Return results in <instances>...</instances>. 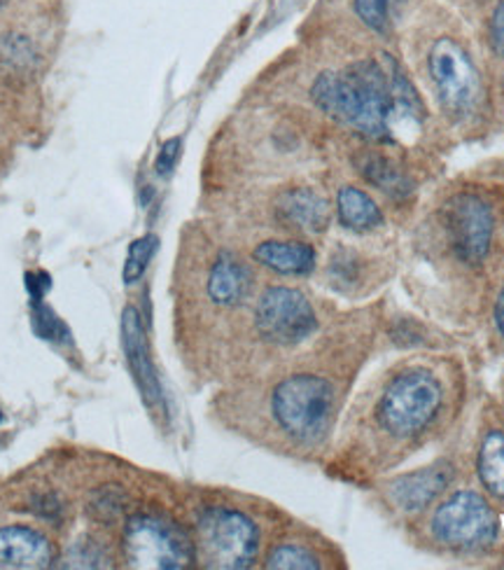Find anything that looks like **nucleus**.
Listing matches in <instances>:
<instances>
[{"instance_id":"obj_24","label":"nucleus","mask_w":504,"mask_h":570,"mask_svg":"<svg viewBox=\"0 0 504 570\" xmlns=\"http://www.w3.org/2000/svg\"><path fill=\"white\" fill-rule=\"evenodd\" d=\"M388 80H391V91H393L395 108L402 106V108L409 110L412 115H414V112L421 115V112H423V104H421V99H418V94H416V89L412 87L409 78H406V76L402 73V68H399L393 59H391V76H388Z\"/></svg>"},{"instance_id":"obj_15","label":"nucleus","mask_w":504,"mask_h":570,"mask_svg":"<svg viewBox=\"0 0 504 570\" xmlns=\"http://www.w3.org/2000/svg\"><path fill=\"white\" fill-rule=\"evenodd\" d=\"M253 257L261 267L283 276H306L316 267V248L304 242H264Z\"/></svg>"},{"instance_id":"obj_8","label":"nucleus","mask_w":504,"mask_h":570,"mask_svg":"<svg viewBox=\"0 0 504 570\" xmlns=\"http://www.w3.org/2000/svg\"><path fill=\"white\" fill-rule=\"evenodd\" d=\"M442 225L451 253L463 265L476 267L488 257L495 234V218L486 199L474 193L453 195L442 208Z\"/></svg>"},{"instance_id":"obj_1","label":"nucleus","mask_w":504,"mask_h":570,"mask_svg":"<svg viewBox=\"0 0 504 570\" xmlns=\"http://www.w3.org/2000/svg\"><path fill=\"white\" fill-rule=\"evenodd\" d=\"M314 104L369 138H388V120L395 112L388 73L376 61L350 63L339 73H323L310 87Z\"/></svg>"},{"instance_id":"obj_5","label":"nucleus","mask_w":504,"mask_h":570,"mask_svg":"<svg viewBox=\"0 0 504 570\" xmlns=\"http://www.w3.org/2000/svg\"><path fill=\"white\" fill-rule=\"evenodd\" d=\"M427 529L442 548L474 552L495 542L497 517L482 493L455 491L432 512Z\"/></svg>"},{"instance_id":"obj_32","label":"nucleus","mask_w":504,"mask_h":570,"mask_svg":"<svg viewBox=\"0 0 504 570\" xmlns=\"http://www.w3.org/2000/svg\"><path fill=\"white\" fill-rule=\"evenodd\" d=\"M0 423H3V412H0Z\"/></svg>"},{"instance_id":"obj_23","label":"nucleus","mask_w":504,"mask_h":570,"mask_svg":"<svg viewBox=\"0 0 504 570\" xmlns=\"http://www.w3.org/2000/svg\"><path fill=\"white\" fill-rule=\"evenodd\" d=\"M31 304H33V332L36 335L47 342H68L70 332L61 323V318H57L52 308L45 306L42 302H31Z\"/></svg>"},{"instance_id":"obj_28","label":"nucleus","mask_w":504,"mask_h":570,"mask_svg":"<svg viewBox=\"0 0 504 570\" xmlns=\"http://www.w3.org/2000/svg\"><path fill=\"white\" fill-rule=\"evenodd\" d=\"M491 45L495 55L504 57V0H500V6L495 8L491 19Z\"/></svg>"},{"instance_id":"obj_25","label":"nucleus","mask_w":504,"mask_h":570,"mask_svg":"<svg viewBox=\"0 0 504 570\" xmlns=\"http://www.w3.org/2000/svg\"><path fill=\"white\" fill-rule=\"evenodd\" d=\"M108 561L110 559H106L101 548H96L91 540L89 542L85 540V542H78L59 566L61 568H106L110 566Z\"/></svg>"},{"instance_id":"obj_21","label":"nucleus","mask_w":504,"mask_h":570,"mask_svg":"<svg viewBox=\"0 0 504 570\" xmlns=\"http://www.w3.org/2000/svg\"><path fill=\"white\" fill-rule=\"evenodd\" d=\"M87 510L96 521H101V524L110 527L125 512V493L115 487H103V489L91 493V501H89Z\"/></svg>"},{"instance_id":"obj_22","label":"nucleus","mask_w":504,"mask_h":570,"mask_svg":"<svg viewBox=\"0 0 504 570\" xmlns=\"http://www.w3.org/2000/svg\"><path fill=\"white\" fill-rule=\"evenodd\" d=\"M157 244L159 239L155 234H148V236H140V239H136L131 246H129V253H127V263H125V283H136L140 281V276L146 274L150 259L157 250Z\"/></svg>"},{"instance_id":"obj_4","label":"nucleus","mask_w":504,"mask_h":570,"mask_svg":"<svg viewBox=\"0 0 504 570\" xmlns=\"http://www.w3.org/2000/svg\"><path fill=\"white\" fill-rule=\"evenodd\" d=\"M197 559L206 568L244 570L257 561L259 529L231 508H208L197 521Z\"/></svg>"},{"instance_id":"obj_16","label":"nucleus","mask_w":504,"mask_h":570,"mask_svg":"<svg viewBox=\"0 0 504 570\" xmlns=\"http://www.w3.org/2000/svg\"><path fill=\"white\" fill-rule=\"evenodd\" d=\"M336 216L339 223L350 232H372L383 225V213L378 204L365 193V189L346 185L336 195Z\"/></svg>"},{"instance_id":"obj_10","label":"nucleus","mask_w":504,"mask_h":570,"mask_svg":"<svg viewBox=\"0 0 504 570\" xmlns=\"http://www.w3.org/2000/svg\"><path fill=\"white\" fill-rule=\"evenodd\" d=\"M453 472L455 470L448 461H437L435 465L406 472L388 484V501L404 514H418L439 501V495L453 482Z\"/></svg>"},{"instance_id":"obj_17","label":"nucleus","mask_w":504,"mask_h":570,"mask_svg":"<svg viewBox=\"0 0 504 570\" xmlns=\"http://www.w3.org/2000/svg\"><path fill=\"white\" fill-rule=\"evenodd\" d=\"M357 169L363 174V178L374 185L376 189H381L383 195H388L391 199H406L414 193V183L412 178L406 176L399 166L383 157V155H365L357 159Z\"/></svg>"},{"instance_id":"obj_9","label":"nucleus","mask_w":504,"mask_h":570,"mask_svg":"<svg viewBox=\"0 0 504 570\" xmlns=\"http://www.w3.org/2000/svg\"><path fill=\"white\" fill-rule=\"evenodd\" d=\"M255 325L259 335L278 346H295L314 335L318 327L316 308L304 293L285 285L264 291L255 306Z\"/></svg>"},{"instance_id":"obj_26","label":"nucleus","mask_w":504,"mask_h":570,"mask_svg":"<svg viewBox=\"0 0 504 570\" xmlns=\"http://www.w3.org/2000/svg\"><path fill=\"white\" fill-rule=\"evenodd\" d=\"M180 150H182V138L180 136H174L164 140V146L159 148V155H157V161H155V171L157 176L166 178L171 176L176 164H178V157H180Z\"/></svg>"},{"instance_id":"obj_11","label":"nucleus","mask_w":504,"mask_h":570,"mask_svg":"<svg viewBox=\"0 0 504 570\" xmlns=\"http://www.w3.org/2000/svg\"><path fill=\"white\" fill-rule=\"evenodd\" d=\"M122 346H125V355H127L134 382L142 395V402H146L152 412L159 414L164 410V391L150 358L146 327H142L140 314L134 306H127L122 314Z\"/></svg>"},{"instance_id":"obj_6","label":"nucleus","mask_w":504,"mask_h":570,"mask_svg":"<svg viewBox=\"0 0 504 570\" xmlns=\"http://www.w3.org/2000/svg\"><path fill=\"white\" fill-rule=\"evenodd\" d=\"M125 557L129 568L185 570L195 566L197 548L176 521L159 514H136L125 527Z\"/></svg>"},{"instance_id":"obj_14","label":"nucleus","mask_w":504,"mask_h":570,"mask_svg":"<svg viewBox=\"0 0 504 570\" xmlns=\"http://www.w3.org/2000/svg\"><path fill=\"white\" fill-rule=\"evenodd\" d=\"M253 291V272L241 257L223 250L208 274V297L220 306L241 304Z\"/></svg>"},{"instance_id":"obj_19","label":"nucleus","mask_w":504,"mask_h":570,"mask_svg":"<svg viewBox=\"0 0 504 570\" xmlns=\"http://www.w3.org/2000/svg\"><path fill=\"white\" fill-rule=\"evenodd\" d=\"M267 568H278V570H314L323 568L318 554L314 550H308L306 544L299 542H283L278 548H274L264 561Z\"/></svg>"},{"instance_id":"obj_27","label":"nucleus","mask_w":504,"mask_h":570,"mask_svg":"<svg viewBox=\"0 0 504 570\" xmlns=\"http://www.w3.org/2000/svg\"><path fill=\"white\" fill-rule=\"evenodd\" d=\"M31 512L40 519H47V521H61L63 512H66V505L57 493H38V495H33V501H31Z\"/></svg>"},{"instance_id":"obj_29","label":"nucleus","mask_w":504,"mask_h":570,"mask_svg":"<svg viewBox=\"0 0 504 570\" xmlns=\"http://www.w3.org/2000/svg\"><path fill=\"white\" fill-rule=\"evenodd\" d=\"M52 288V278L47 276L45 272H36V274H27V291L31 295V302H42V297L47 295V291Z\"/></svg>"},{"instance_id":"obj_30","label":"nucleus","mask_w":504,"mask_h":570,"mask_svg":"<svg viewBox=\"0 0 504 570\" xmlns=\"http://www.w3.org/2000/svg\"><path fill=\"white\" fill-rule=\"evenodd\" d=\"M495 325H497L500 335L504 337V288L500 291L497 302H495Z\"/></svg>"},{"instance_id":"obj_20","label":"nucleus","mask_w":504,"mask_h":570,"mask_svg":"<svg viewBox=\"0 0 504 570\" xmlns=\"http://www.w3.org/2000/svg\"><path fill=\"white\" fill-rule=\"evenodd\" d=\"M397 0H353L357 19L378 36H388Z\"/></svg>"},{"instance_id":"obj_7","label":"nucleus","mask_w":504,"mask_h":570,"mask_svg":"<svg viewBox=\"0 0 504 570\" xmlns=\"http://www.w3.org/2000/svg\"><path fill=\"white\" fill-rule=\"evenodd\" d=\"M427 76L437 101L453 117H470L482 101V78L458 40L444 36L432 42Z\"/></svg>"},{"instance_id":"obj_2","label":"nucleus","mask_w":504,"mask_h":570,"mask_svg":"<svg viewBox=\"0 0 504 570\" xmlns=\"http://www.w3.org/2000/svg\"><path fill=\"white\" fill-rule=\"evenodd\" d=\"M444 410V386L427 367L397 372L376 402V423L395 442H414L437 423Z\"/></svg>"},{"instance_id":"obj_12","label":"nucleus","mask_w":504,"mask_h":570,"mask_svg":"<svg viewBox=\"0 0 504 570\" xmlns=\"http://www.w3.org/2000/svg\"><path fill=\"white\" fill-rule=\"evenodd\" d=\"M329 204L310 187H287L276 199V218L283 227L320 234L329 225Z\"/></svg>"},{"instance_id":"obj_3","label":"nucleus","mask_w":504,"mask_h":570,"mask_svg":"<svg viewBox=\"0 0 504 570\" xmlns=\"http://www.w3.org/2000/svg\"><path fill=\"white\" fill-rule=\"evenodd\" d=\"M336 389L320 374H293L271 393V414L280 431L302 444L320 442L334 419Z\"/></svg>"},{"instance_id":"obj_31","label":"nucleus","mask_w":504,"mask_h":570,"mask_svg":"<svg viewBox=\"0 0 504 570\" xmlns=\"http://www.w3.org/2000/svg\"><path fill=\"white\" fill-rule=\"evenodd\" d=\"M8 3H10V0H0V10H3Z\"/></svg>"},{"instance_id":"obj_13","label":"nucleus","mask_w":504,"mask_h":570,"mask_svg":"<svg viewBox=\"0 0 504 570\" xmlns=\"http://www.w3.org/2000/svg\"><path fill=\"white\" fill-rule=\"evenodd\" d=\"M55 563V544L50 538L29 527L0 529V568L38 570Z\"/></svg>"},{"instance_id":"obj_18","label":"nucleus","mask_w":504,"mask_h":570,"mask_svg":"<svg viewBox=\"0 0 504 570\" xmlns=\"http://www.w3.org/2000/svg\"><path fill=\"white\" fill-rule=\"evenodd\" d=\"M478 480L486 487V491L500 501H504V433L488 431L478 444L476 456Z\"/></svg>"}]
</instances>
